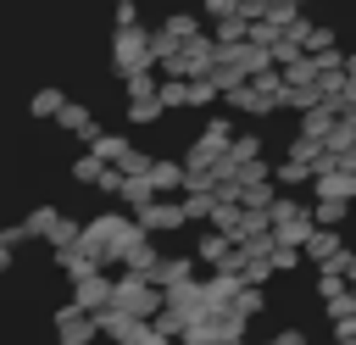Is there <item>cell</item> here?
Returning <instances> with one entry per match:
<instances>
[{"mask_svg": "<svg viewBox=\"0 0 356 345\" xmlns=\"http://www.w3.org/2000/svg\"><path fill=\"white\" fill-rule=\"evenodd\" d=\"M256 156H261V134H234L228 161H234V167H245V161H256Z\"/></svg>", "mask_w": 356, "mask_h": 345, "instance_id": "cell-22", "label": "cell"}, {"mask_svg": "<svg viewBox=\"0 0 356 345\" xmlns=\"http://www.w3.org/2000/svg\"><path fill=\"white\" fill-rule=\"evenodd\" d=\"M273 339H278V345H312V334H306V328H278Z\"/></svg>", "mask_w": 356, "mask_h": 345, "instance_id": "cell-36", "label": "cell"}, {"mask_svg": "<svg viewBox=\"0 0 356 345\" xmlns=\"http://www.w3.org/2000/svg\"><path fill=\"white\" fill-rule=\"evenodd\" d=\"M300 262H306V250H300V245H278V250H273V267H278V273H295Z\"/></svg>", "mask_w": 356, "mask_h": 345, "instance_id": "cell-32", "label": "cell"}, {"mask_svg": "<svg viewBox=\"0 0 356 345\" xmlns=\"http://www.w3.org/2000/svg\"><path fill=\"white\" fill-rule=\"evenodd\" d=\"M178 200H184V217L189 223H211V211H217V189H184Z\"/></svg>", "mask_w": 356, "mask_h": 345, "instance_id": "cell-14", "label": "cell"}, {"mask_svg": "<svg viewBox=\"0 0 356 345\" xmlns=\"http://www.w3.org/2000/svg\"><path fill=\"white\" fill-rule=\"evenodd\" d=\"M217 339H222V328H217V312H211V317H206V323H189V328H184V339H178V345H217Z\"/></svg>", "mask_w": 356, "mask_h": 345, "instance_id": "cell-24", "label": "cell"}, {"mask_svg": "<svg viewBox=\"0 0 356 345\" xmlns=\"http://www.w3.org/2000/svg\"><path fill=\"white\" fill-rule=\"evenodd\" d=\"M89 150H95L100 161H111V167H128V156H134V139H128V134H100Z\"/></svg>", "mask_w": 356, "mask_h": 345, "instance_id": "cell-11", "label": "cell"}, {"mask_svg": "<svg viewBox=\"0 0 356 345\" xmlns=\"http://www.w3.org/2000/svg\"><path fill=\"white\" fill-rule=\"evenodd\" d=\"M222 100H228V111H234V117H273V111H278V95H273V89H261L256 78H250V83H239V89H228Z\"/></svg>", "mask_w": 356, "mask_h": 345, "instance_id": "cell-5", "label": "cell"}, {"mask_svg": "<svg viewBox=\"0 0 356 345\" xmlns=\"http://www.w3.org/2000/svg\"><path fill=\"white\" fill-rule=\"evenodd\" d=\"M111 67H117V78L156 67V33H145V28H117V33H111Z\"/></svg>", "mask_w": 356, "mask_h": 345, "instance_id": "cell-1", "label": "cell"}, {"mask_svg": "<svg viewBox=\"0 0 356 345\" xmlns=\"http://www.w3.org/2000/svg\"><path fill=\"white\" fill-rule=\"evenodd\" d=\"M245 11V0H206V17L211 22H222V17H239Z\"/></svg>", "mask_w": 356, "mask_h": 345, "instance_id": "cell-34", "label": "cell"}, {"mask_svg": "<svg viewBox=\"0 0 356 345\" xmlns=\"http://www.w3.org/2000/svg\"><path fill=\"white\" fill-rule=\"evenodd\" d=\"M22 223H28V234H33V239H44V234H50V228L61 223V211H56V206H33V211H28Z\"/></svg>", "mask_w": 356, "mask_h": 345, "instance_id": "cell-25", "label": "cell"}, {"mask_svg": "<svg viewBox=\"0 0 356 345\" xmlns=\"http://www.w3.org/2000/svg\"><path fill=\"white\" fill-rule=\"evenodd\" d=\"M312 189H317V200H350L356 206V167H328L312 178Z\"/></svg>", "mask_w": 356, "mask_h": 345, "instance_id": "cell-7", "label": "cell"}, {"mask_svg": "<svg viewBox=\"0 0 356 345\" xmlns=\"http://www.w3.org/2000/svg\"><path fill=\"white\" fill-rule=\"evenodd\" d=\"M117 28H139V6L134 0H117Z\"/></svg>", "mask_w": 356, "mask_h": 345, "instance_id": "cell-35", "label": "cell"}, {"mask_svg": "<svg viewBox=\"0 0 356 345\" xmlns=\"http://www.w3.org/2000/svg\"><path fill=\"white\" fill-rule=\"evenodd\" d=\"M328 345H356V334H334V339H328Z\"/></svg>", "mask_w": 356, "mask_h": 345, "instance_id": "cell-38", "label": "cell"}, {"mask_svg": "<svg viewBox=\"0 0 356 345\" xmlns=\"http://www.w3.org/2000/svg\"><path fill=\"white\" fill-rule=\"evenodd\" d=\"M323 317H328V323H345V317H356V284H350L345 295H334V300H323Z\"/></svg>", "mask_w": 356, "mask_h": 345, "instance_id": "cell-27", "label": "cell"}, {"mask_svg": "<svg viewBox=\"0 0 356 345\" xmlns=\"http://www.w3.org/2000/svg\"><path fill=\"white\" fill-rule=\"evenodd\" d=\"M234 134H239V128H234V117H211V122L200 128V139H206L211 150H228V145H234Z\"/></svg>", "mask_w": 356, "mask_h": 345, "instance_id": "cell-19", "label": "cell"}, {"mask_svg": "<svg viewBox=\"0 0 356 345\" xmlns=\"http://www.w3.org/2000/svg\"><path fill=\"white\" fill-rule=\"evenodd\" d=\"M33 234H28V223H11V228H0V267H11L17 262V245H28Z\"/></svg>", "mask_w": 356, "mask_h": 345, "instance_id": "cell-20", "label": "cell"}, {"mask_svg": "<svg viewBox=\"0 0 356 345\" xmlns=\"http://www.w3.org/2000/svg\"><path fill=\"white\" fill-rule=\"evenodd\" d=\"M78 239H83V223H78V217H61V223L44 234V250H78Z\"/></svg>", "mask_w": 356, "mask_h": 345, "instance_id": "cell-15", "label": "cell"}, {"mask_svg": "<svg viewBox=\"0 0 356 345\" xmlns=\"http://www.w3.org/2000/svg\"><path fill=\"white\" fill-rule=\"evenodd\" d=\"M312 211H317V223H323V228H339V223L350 217V200H317Z\"/></svg>", "mask_w": 356, "mask_h": 345, "instance_id": "cell-28", "label": "cell"}, {"mask_svg": "<svg viewBox=\"0 0 356 345\" xmlns=\"http://www.w3.org/2000/svg\"><path fill=\"white\" fill-rule=\"evenodd\" d=\"M161 95H128V122L134 128H150V122H161Z\"/></svg>", "mask_w": 356, "mask_h": 345, "instance_id": "cell-13", "label": "cell"}, {"mask_svg": "<svg viewBox=\"0 0 356 345\" xmlns=\"http://www.w3.org/2000/svg\"><path fill=\"white\" fill-rule=\"evenodd\" d=\"M273 178H278V189H295V184H312L317 172H312L306 161H295V156H284V161L273 167Z\"/></svg>", "mask_w": 356, "mask_h": 345, "instance_id": "cell-18", "label": "cell"}, {"mask_svg": "<svg viewBox=\"0 0 356 345\" xmlns=\"http://www.w3.org/2000/svg\"><path fill=\"white\" fill-rule=\"evenodd\" d=\"M156 262H161V250H156V234L139 223V228H134V234L117 245V267H134V273H145V278H150V267H156Z\"/></svg>", "mask_w": 356, "mask_h": 345, "instance_id": "cell-3", "label": "cell"}, {"mask_svg": "<svg viewBox=\"0 0 356 345\" xmlns=\"http://www.w3.org/2000/svg\"><path fill=\"white\" fill-rule=\"evenodd\" d=\"M122 83H128V95H161V83H156V72H150V67H145V72H128Z\"/></svg>", "mask_w": 356, "mask_h": 345, "instance_id": "cell-31", "label": "cell"}, {"mask_svg": "<svg viewBox=\"0 0 356 345\" xmlns=\"http://www.w3.org/2000/svg\"><path fill=\"white\" fill-rule=\"evenodd\" d=\"M161 28H167V33H172V39H195V33H200V22H195V17H189V11H172V17H167V22H161Z\"/></svg>", "mask_w": 356, "mask_h": 345, "instance_id": "cell-30", "label": "cell"}, {"mask_svg": "<svg viewBox=\"0 0 356 345\" xmlns=\"http://www.w3.org/2000/svg\"><path fill=\"white\" fill-rule=\"evenodd\" d=\"M167 306L184 317V323H206L211 317V300H206V278H184L167 289Z\"/></svg>", "mask_w": 356, "mask_h": 345, "instance_id": "cell-4", "label": "cell"}, {"mask_svg": "<svg viewBox=\"0 0 356 345\" xmlns=\"http://www.w3.org/2000/svg\"><path fill=\"white\" fill-rule=\"evenodd\" d=\"M128 211H145L150 200H156V184H150V172H128V184H122V195H117Z\"/></svg>", "mask_w": 356, "mask_h": 345, "instance_id": "cell-12", "label": "cell"}, {"mask_svg": "<svg viewBox=\"0 0 356 345\" xmlns=\"http://www.w3.org/2000/svg\"><path fill=\"white\" fill-rule=\"evenodd\" d=\"M278 267H273V256H256V250H245V267H239V278L245 284H261L267 289V278H273Z\"/></svg>", "mask_w": 356, "mask_h": 345, "instance_id": "cell-21", "label": "cell"}, {"mask_svg": "<svg viewBox=\"0 0 356 345\" xmlns=\"http://www.w3.org/2000/svg\"><path fill=\"white\" fill-rule=\"evenodd\" d=\"M106 167H111V161H100L95 150H83V156L72 161V184H100V172H106Z\"/></svg>", "mask_w": 356, "mask_h": 345, "instance_id": "cell-23", "label": "cell"}, {"mask_svg": "<svg viewBox=\"0 0 356 345\" xmlns=\"http://www.w3.org/2000/svg\"><path fill=\"white\" fill-rule=\"evenodd\" d=\"M339 256H345V239H339V228H323V223H317V234L306 239V262H312V267H334Z\"/></svg>", "mask_w": 356, "mask_h": 345, "instance_id": "cell-8", "label": "cell"}, {"mask_svg": "<svg viewBox=\"0 0 356 345\" xmlns=\"http://www.w3.org/2000/svg\"><path fill=\"white\" fill-rule=\"evenodd\" d=\"M195 267H200V256L189 250V256H161L156 267H150V284H161V289H172V284H184V278H195Z\"/></svg>", "mask_w": 356, "mask_h": 345, "instance_id": "cell-9", "label": "cell"}, {"mask_svg": "<svg viewBox=\"0 0 356 345\" xmlns=\"http://www.w3.org/2000/svg\"><path fill=\"white\" fill-rule=\"evenodd\" d=\"M50 334H56V345H95V339H106V334H100V317H95V312H83L78 300L56 306Z\"/></svg>", "mask_w": 356, "mask_h": 345, "instance_id": "cell-2", "label": "cell"}, {"mask_svg": "<svg viewBox=\"0 0 356 345\" xmlns=\"http://www.w3.org/2000/svg\"><path fill=\"white\" fill-rule=\"evenodd\" d=\"M134 217H139L150 234H172V228L189 223V217H184V200H167V195H156V200H150L145 211H134Z\"/></svg>", "mask_w": 356, "mask_h": 345, "instance_id": "cell-6", "label": "cell"}, {"mask_svg": "<svg viewBox=\"0 0 356 345\" xmlns=\"http://www.w3.org/2000/svg\"><path fill=\"white\" fill-rule=\"evenodd\" d=\"M334 267H339V273H345V278H350V284H356V250H350V245H345V256H339V262H334Z\"/></svg>", "mask_w": 356, "mask_h": 345, "instance_id": "cell-37", "label": "cell"}, {"mask_svg": "<svg viewBox=\"0 0 356 345\" xmlns=\"http://www.w3.org/2000/svg\"><path fill=\"white\" fill-rule=\"evenodd\" d=\"M234 312H239V317H261V312H267L261 284H245V289H239V300H234Z\"/></svg>", "mask_w": 356, "mask_h": 345, "instance_id": "cell-26", "label": "cell"}, {"mask_svg": "<svg viewBox=\"0 0 356 345\" xmlns=\"http://www.w3.org/2000/svg\"><path fill=\"white\" fill-rule=\"evenodd\" d=\"M250 345H278V339H250Z\"/></svg>", "mask_w": 356, "mask_h": 345, "instance_id": "cell-39", "label": "cell"}, {"mask_svg": "<svg viewBox=\"0 0 356 345\" xmlns=\"http://www.w3.org/2000/svg\"><path fill=\"white\" fill-rule=\"evenodd\" d=\"M150 184H156V195H178V189L189 184V172H184V161L156 156V161H150Z\"/></svg>", "mask_w": 356, "mask_h": 345, "instance_id": "cell-10", "label": "cell"}, {"mask_svg": "<svg viewBox=\"0 0 356 345\" xmlns=\"http://www.w3.org/2000/svg\"><path fill=\"white\" fill-rule=\"evenodd\" d=\"M295 6H300V11H306V6H312V0H295Z\"/></svg>", "mask_w": 356, "mask_h": 345, "instance_id": "cell-40", "label": "cell"}, {"mask_svg": "<svg viewBox=\"0 0 356 345\" xmlns=\"http://www.w3.org/2000/svg\"><path fill=\"white\" fill-rule=\"evenodd\" d=\"M117 345H172V339L156 328V317H134V328H128Z\"/></svg>", "mask_w": 356, "mask_h": 345, "instance_id": "cell-17", "label": "cell"}, {"mask_svg": "<svg viewBox=\"0 0 356 345\" xmlns=\"http://www.w3.org/2000/svg\"><path fill=\"white\" fill-rule=\"evenodd\" d=\"M95 317H100V334H106V339H122V334L134 328V312H122L117 300H111V306H100Z\"/></svg>", "mask_w": 356, "mask_h": 345, "instance_id": "cell-16", "label": "cell"}, {"mask_svg": "<svg viewBox=\"0 0 356 345\" xmlns=\"http://www.w3.org/2000/svg\"><path fill=\"white\" fill-rule=\"evenodd\" d=\"M300 39H306V50H312V56H317V50H334V28H312V22H306V33H300Z\"/></svg>", "mask_w": 356, "mask_h": 345, "instance_id": "cell-33", "label": "cell"}, {"mask_svg": "<svg viewBox=\"0 0 356 345\" xmlns=\"http://www.w3.org/2000/svg\"><path fill=\"white\" fill-rule=\"evenodd\" d=\"M61 106H67L61 89H39V95H33V117H61Z\"/></svg>", "mask_w": 356, "mask_h": 345, "instance_id": "cell-29", "label": "cell"}]
</instances>
